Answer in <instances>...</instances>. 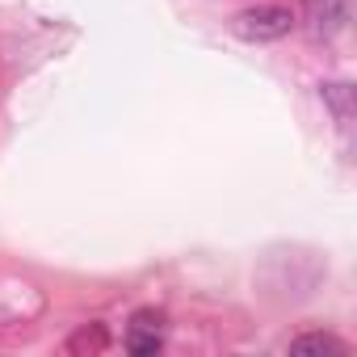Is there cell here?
Masks as SVG:
<instances>
[{
    "label": "cell",
    "mask_w": 357,
    "mask_h": 357,
    "mask_svg": "<svg viewBox=\"0 0 357 357\" xmlns=\"http://www.w3.org/2000/svg\"><path fill=\"white\" fill-rule=\"evenodd\" d=\"M290 353H298V357H344L349 349H344V340H336L328 332H307V336L290 340Z\"/></svg>",
    "instance_id": "cell-3"
},
{
    "label": "cell",
    "mask_w": 357,
    "mask_h": 357,
    "mask_svg": "<svg viewBox=\"0 0 357 357\" xmlns=\"http://www.w3.org/2000/svg\"><path fill=\"white\" fill-rule=\"evenodd\" d=\"M130 324H143V328H160L164 324V315L160 311H135V319Z\"/></svg>",
    "instance_id": "cell-7"
},
{
    "label": "cell",
    "mask_w": 357,
    "mask_h": 357,
    "mask_svg": "<svg viewBox=\"0 0 357 357\" xmlns=\"http://www.w3.org/2000/svg\"><path fill=\"white\" fill-rule=\"evenodd\" d=\"M109 344V332H105V324H84L72 340H68V353H101Z\"/></svg>",
    "instance_id": "cell-6"
},
{
    "label": "cell",
    "mask_w": 357,
    "mask_h": 357,
    "mask_svg": "<svg viewBox=\"0 0 357 357\" xmlns=\"http://www.w3.org/2000/svg\"><path fill=\"white\" fill-rule=\"evenodd\" d=\"M160 349H164L160 328H143V324H135V328L126 332V353H135V357H155Z\"/></svg>",
    "instance_id": "cell-5"
},
{
    "label": "cell",
    "mask_w": 357,
    "mask_h": 357,
    "mask_svg": "<svg viewBox=\"0 0 357 357\" xmlns=\"http://www.w3.org/2000/svg\"><path fill=\"white\" fill-rule=\"evenodd\" d=\"M319 97H324V105L332 109V118H336L340 126H349V122H353V84H344V80L319 84Z\"/></svg>",
    "instance_id": "cell-4"
},
{
    "label": "cell",
    "mask_w": 357,
    "mask_h": 357,
    "mask_svg": "<svg viewBox=\"0 0 357 357\" xmlns=\"http://www.w3.org/2000/svg\"><path fill=\"white\" fill-rule=\"evenodd\" d=\"M294 30V13L286 5H257L236 17V34L248 43H278Z\"/></svg>",
    "instance_id": "cell-1"
},
{
    "label": "cell",
    "mask_w": 357,
    "mask_h": 357,
    "mask_svg": "<svg viewBox=\"0 0 357 357\" xmlns=\"http://www.w3.org/2000/svg\"><path fill=\"white\" fill-rule=\"evenodd\" d=\"M307 22L315 38H332L349 22V0H307Z\"/></svg>",
    "instance_id": "cell-2"
}]
</instances>
